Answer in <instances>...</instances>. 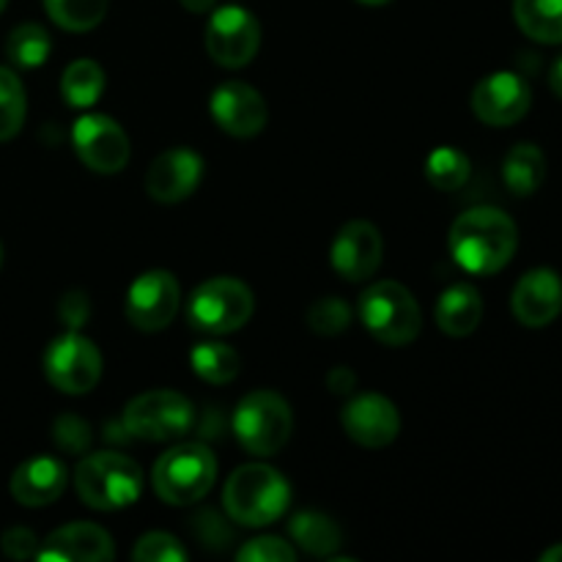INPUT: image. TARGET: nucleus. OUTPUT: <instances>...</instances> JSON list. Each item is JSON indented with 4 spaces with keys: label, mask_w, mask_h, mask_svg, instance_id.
<instances>
[{
    "label": "nucleus",
    "mask_w": 562,
    "mask_h": 562,
    "mask_svg": "<svg viewBox=\"0 0 562 562\" xmlns=\"http://www.w3.org/2000/svg\"><path fill=\"white\" fill-rule=\"evenodd\" d=\"M450 256L464 272L494 274L508 267L519 247V231L505 212L475 206L450 225Z\"/></svg>",
    "instance_id": "1"
},
{
    "label": "nucleus",
    "mask_w": 562,
    "mask_h": 562,
    "mask_svg": "<svg viewBox=\"0 0 562 562\" xmlns=\"http://www.w3.org/2000/svg\"><path fill=\"white\" fill-rule=\"evenodd\" d=\"M291 486L269 464H245L231 472L223 488V508L234 525L269 527L289 510Z\"/></svg>",
    "instance_id": "2"
},
{
    "label": "nucleus",
    "mask_w": 562,
    "mask_h": 562,
    "mask_svg": "<svg viewBox=\"0 0 562 562\" xmlns=\"http://www.w3.org/2000/svg\"><path fill=\"white\" fill-rule=\"evenodd\" d=\"M146 475L135 459L115 450L86 453L75 467V492L93 510H121L140 499Z\"/></svg>",
    "instance_id": "3"
},
{
    "label": "nucleus",
    "mask_w": 562,
    "mask_h": 562,
    "mask_svg": "<svg viewBox=\"0 0 562 562\" xmlns=\"http://www.w3.org/2000/svg\"><path fill=\"white\" fill-rule=\"evenodd\" d=\"M217 481V459L203 442L173 445L157 459L151 470V486L162 503L187 508L212 492Z\"/></svg>",
    "instance_id": "4"
},
{
    "label": "nucleus",
    "mask_w": 562,
    "mask_h": 562,
    "mask_svg": "<svg viewBox=\"0 0 562 562\" xmlns=\"http://www.w3.org/2000/svg\"><path fill=\"white\" fill-rule=\"evenodd\" d=\"M231 428L247 453L269 459L289 445L294 431V412L280 393L256 390L239 401L231 417Z\"/></svg>",
    "instance_id": "5"
},
{
    "label": "nucleus",
    "mask_w": 562,
    "mask_h": 562,
    "mask_svg": "<svg viewBox=\"0 0 562 562\" xmlns=\"http://www.w3.org/2000/svg\"><path fill=\"white\" fill-rule=\"evenodd\" d=\"M360 322L384 346H409L423 329L415 294L398 280H379L360 296Z\"/></svg>",
    "instance_id": "6"
},
{
    "label": "nucleus",
    "mask_w": 562,
    "mask_h": 562,
    "mask_svg": "<svg viewBox=\"0 0 562 562\" xmlns=\"http://www.w3.org/2000/svg\"><path fill=\"white\" fill-rule=\"evenodd\" d=\"M256 311V296L250 285L239 278H209L187 300L190 327L206 335H231L245 327Z\"/></svg>",
    "instance_id": "7"
},
{
    "label": "nucleus",
    "mask_w": 562,
    "mask_h": 562,
    "mask_svg": "<svg viewBox=\"0 0 562 562\" xmlns=\"http://www.w3.org/2000/svg\"><path fill=\"white\" fill-rule=\"evenodd\" d=\"M195 426V406L176 390H148L124 406L121 428L140 442H176Z\"/></svg>",
    "instance_id": "8"
},
{
    "label": "nucleus",
    "mask_w": 562,
    "mask_h": 562,
    "mask_svg": "<svg viewBox=\"0 0 562 562\" xmlns=\"http://www.w3.org/2000/svg\"><path fill=\"white\" fill-rule=\"evenodd\" d=\"M102 351L77 329L58 335L44 351V376L55 390L66 395L91 393L102 379Z\"/></svg>",
    "instance_id": "9"
},
{
    "label": "nucleus",
    "mask_w": 562,
    "mask_h": 562,
    "mask_svg": "<svg viewBox=\"0 0 562 562\" xmlns=\"http://www.w3.org/2000/svg\"><path fill=\"white\" fill-rule=\"evenodd\" d=\"M71 146L88 170L102 176L121 173L130 162V135L104 113H86L71 126Z\"/></svg>",
    "instance_id": "10"
},
{
    "label": "nucleus",
    "mask_w": 562,
    "mask_h": 562,
    "mask_svg": "<svg viewBox=\"0 0 562 562\" xmlns=\"http://www.w3.org/2000/svg\"><path fill=\"white\" fill-rule=\"evenodd\" d=\"M261 49V22L241 5H223L209 16L206 53L223 69H241Z\"/></svg>",
    "instance_id": "11"
},
{
    "label": "nucleus",
    "mask_w": 562,
    "mask_h": 562,
    "mask_svg": "<svg viewBox=\"0 0 562 562\" xmlns=\"http://www.w3.org/2000/svg\"><path fill=\"white\" fill-rule=\"evenodd\" d=\"M181 289L173 272L148 269L132 280L126 291V318L140 333H162L179 313Z\"/></svg>",
    "instance_id": "12"
},
{
    "label": "nucleus",
    "mask_w": 562,
    "mask_h": 562,
    "mask_svg": "<svg viewBox=\"0 0 562 562\" xmlns=\"http://www.w3.org/2000/svg\"><path fill=\"white\" fill-rule=\"evenodd\" d=\"M530 82L516 71L486 75L472 91V113L488 126H510L530 113Z\"/></svg>",
    "instance_id": "13"
},
{
    "label": "nucleus",
    "mask_w": 562,
    "mask_h": 562,
    "mask_svg": "<svg viewBox=\"0 0 562 562\" xmlns=\"http://www.w3.org/2000/svg\"><path fill=\"white\" fill-rule=\"evenodd\" d=\"M209 113L220 130L228 132L231 137H241V140L263 132L269 121V110L261 91L241 80L220 82L209 97Z\"/></svg>",
    "instance_id": "14"
},
{
    "label": "nucleus",
    "mask_w": 562,
    "mask_h": 562,
    "mask_svg": "<svg viewBox=\"0 0 562 562\" xmlns=\"http://www.w3.org/2000/svg\"><path fill=\"white\" fill-rule=\"evenodd\" d=\"M384 239L379 228L368 220H351L338 231L329 250L333 269L349 283H362L373 278L376 269L382 267Z\"/></svg>",
    "instance_id": "15"
},
{
    "label": "nucleus",
    "mask_w": 562,
    "mask_h": 562,
    "mask_svg": "<svg viewBox=\"0 0 562 562\" xmlns=\"http://www.w3.org/2000/svg\"><path fill=\"white\" fill-rule=\"evenodd\" d=\"M340 426L346 437L362 448H387L401 434V415L390 398L379 393H362L351 398L340 412Z\"/></svg>",
    "instance_id": "16"
},
{
    "label": "nucleus",
    "mask_w": 562,
    "mask_h": 562,
    "mask_svg": "<svg viewBox=\"0 0 562 562\" xmlns=\"http://www.w3.org/2000/svg\"><path fill=\"white\" fill-rule=\"evenodd\" d=\"M510 311L521 327H549L562 313V280L554 269H530L510 294Z\"/></svg>",
    "instance_id": "17"
},
{
    "label": "nucleus",
    "mask_w": 562,
    "mask_h": 562,
    "mask_svg": "<svg viewBox=\"0 0 562 562\" xmlns=\"http://www.w3.org/2000/svg\"><path fill=\"white\" fill-rule=\"evenodd\" d=\"M203 159L192 148H170L159 154L146 173V192L157 203H179L198 190Z\"/></svg>",
    "instance_id": "18"
},
{
    "label": "nucleus",
    "mask_w": 562,
    "mask_h": 562,
    "mask_svg": "<svg viewBox=\"0 0 562 562\" xmlns=\"http://www.w3.org/2000/svg\"><path fill=\"white\" fill-rule=\"evenodd\" d=\"M115 558L113 538L104 527L91 525V521H75L44 541V549H38L36 560H55V562H104Z\"/></svg>",
    "instance_id": "19"
},
{
    "label": "nucleus",
    "mask_w": 562,
    "mask_h": 562,
    "mask_svg": "<svg viewBox=\"0 0 562 562\" xmlns=\"http://www.w3.org/2000/svg\"><path fill=\"white\" fill-rule=\"evenodd\" d=\"M66 467L53 456H36L25 461L11 475V497L25 508H44L53 505L66 492Z\"/></svg>",
    "instance_id": "20"
},
{
    "label": "nucleus",
    "mask_w": 562,
    "mask_h": 562,
    "mask_svg": "<svg viewBox=\"0 0 562 562\" xmlns=\"http://www.w3.org/2000/svg\"><path fill=\"white\" fill-rule=\"evenodd\" d=\"M437 327L450 338H467L477 329L483 318V300L475 285L456 283L442 291L437 300Z\"/></svg>",
    "instance_id": "21"
},
{
    "label": "nucleus",
    "mask_w": 562,
    "mask_h": 562,
    "mask_svg": "<svg viewBox=\"0 0 562 562\" xmlns=\"http://www.w3.org/2000/svg\"><path fill=\"white\" fill-rule=\"evenodd\" d=\"M289 536L302 552L313 554V558H333L344 543L338 521L318 510H300L289 521Z\"/></svg>",
    "instance_id": "22"
},
{
    "label": "nucleus",
    "mask_w": 562,
    "mask_h": 562,
    "mask_svg": "<svg viewBox=\"0 0 562 562\" xmlns=\"http://www.w3.org/2000/svg\"><path fill=\"white\" fill-rule=\"evenodd\" d=\"M547 179V157L536 143H519L505 154L503 181L514 195H536Z\"/></svg>",
    "instance_id": "23"
},
{
    "label": "nucleus",
    "mask_w": 562,
    "mask_h": 562,
    "mask_svg": "<svg viewBox=\"0 0 562 562\" xmlns=\"http://www.w3.org/2000/svg\"><path fill=\"white\" fill-rule=\"evenodd\" d=\"M514 20L538 44H562V0H514Z\"/></svg>",
    "instance_id": "24"
},
{
    "label": "nucleus",
    "mask_w": 562,
    "mask_h": 562,
    "mask_svg": "<svg viewBox=\"0 0 562 562\" xmlns=\"http://www.w3.org/2000/svg\"><path fill=\"white\" fill-rule=\"evenodd\" d=\"M104 69L91 58H80V60H71L66 66L64 77H60V93H64L66 102L71 108H80L88 110L99 102L104 91Z\"/></svg>",
    "instance_id": "25"
},
{
    "label": "nucleus",
    "mask_w": 562,
    "mask_h": 562,
    "mask_svg": "<svg viewBox=\"0 0 562 562\" xmlns=\"http://www.w3.org/2000/svg\"><path fill=\"white\" fill-rule=\"evenodd\" d=\"M190 366L203 382L228 384L239 376L241 357L234 346L220 344V340H203L190 351Z\"/></svg>",
    "instance_id": "26"
},
{
    "label": "nucleus",
    "mask_w": 562,
    "mask_h": 562,
    "mask_svg": "<svg viewBox=\"0 0 562 562\" xmlns=\"http://www.w3.org/2000/svg\"><path fill=\"white\" fill-rule=\"evenodd\" d=\"M53 53V42H49V33L44 31L36 22H25V25H16L14 31L5 38V55L14 66L20 69H36Z\"/></svg>",
    "instance_id": "27"
},
{
    "label": "nucleus",
    "mask_w": 562,
    "mask_h": 562,
    "mask_svg": "<svg viewBox=\"0 0 562 562\" xmlns=\"http://www.w3.org/2000/svg\"><path fill=\"white\" fill-rule=\"evenodd\" d=\"M49 20L69 33L93 31L108 14V0H44Z\"/></svg>",
    "instance_id": "28"
},
{
    "label": "nucleus",
    "mask_w": 562,
    "mask_h": 562,
    "mask_svg": "<svg viewBox=\"0 0 562 562\" xmlns=\"http://www.w3.org/2000/svg\"><path fill=\"white\" fill-rule=\"evenodd\" d=\"M470 157H467L464 151H459V148L442 146L437 148V151L428 154L426 159V179L442 192L461 190V187L470 181Z\"/></svg>",
    "instance_id": "29"
},
{
    "label": "nucleus",
    "mask_w": 562,
    "mask_h": 562,
    "mask_svg": "<svg viewBox=\"0 0 562 562\" xmlns=\"http://www.w3.org/2000/svg\"><path fill=\"white\" fill-rule=\"evenodd\" d=\"M27 99L20 77L0 66V143L11 140L25 124Z\"/></svg>",
    "instance_id": "30"
},
{
    "label": "nucleus",
    "mask_w": 562,
    "mask_h": 562,
    "mask_svg": "<svg viewBox=\"0 0 562 562\" xmlns=\"http://www.w3.org/2000/svg\"><path fill=\"white\" fill-rule=\"evenodd\" d=\"M305 322L316 335L335 338V335L349 329L351 307L349 302L340 300V296H322V300H316L311 307H307Z\"/></svg>",
    "instance_id": "31"
},
{
    "label": "nucleus",
    "mask_w": 562,
    "mask_h": 562,
    "mask_svg": "<svg viewBox=\"0 0 562 562\" xmlns=\"http://www.w3.org/2000/svg\"><path fill=\"white\" fill-rule=\"evenodd\" d=\"M53 442L55 448L64 450L66 456H86L91 453L93 431L91 423L77 415H60L53 423Z\"/></svg>",
    "instance_id": "32"
},
{
    "label": "nucleus",
    "mask_w": 562,
    "mask_h": 562,
    "mask_svg": "<svg viewBox=\"0 0 562 562\" xmlns=\"http://www.w3.org/2000/svg\"><path fill=\"white\" fill-rule=\"evenodd\" d=\"M132 558L137 562H184L187 549L170 532H146L132 549Z\"/></svg>",
    "instance_id": "33"
},
{
    "label": "nucleus",
    "mask_w": 562,
    "mask_h": 562,
    "mask_svg": "<svg viewBox=\"0 0 562 562\" xmlns=\"http://www.w3.org/2000/svg\"><path fill=\"white\" fill-rule=\"evenodd\" d=\"M236 560L241 562H294L296 549L289 541H280L274 536L252 538L236 552Z\"/></svg>",
    "instance_id": "34"
},
{
    "label": "nucleus",
    "mask_w": 562,
    "mask_h": 562,
    "mask_svg": "<svg viewBox=\"0 0 562 562\" xmlns=\"http://www.w3.org/2000/svg\"><path fill=\"white\" fill-rule=\"evenodd\" d=\"M190 532L198 538V543L206 549H225L231 543V525L228 519L217 514V510H201L195 519L190 521Z\"/></svg>",
    "instance_id": "35"
},
{
    "label": "nucleus",
    "mask_w": 562,
    "mask_h": 562,
    "mask_svg": "<svg viewBox=\"0 0 562 562\" xmlns=\"http://www.w3.org/2000/svg\"><path fill=\"white\" fill-rule=\"evenodd\" d=\"M58 316L69 329L86 327L88 318H91V300H88L86 291H69V294L60 296Z\"/></svg>",
    "instance_id": "36"
},
{
    "label": "nucleus",
    "mask_w": 562,
    "mask_h": 562,
    "mask_svg": "<svg viewBox=\"0 0 562 562\" xmlns=\"http://www.w3.org/2000/svg\"><path fill=\"white\" fill-rule=\"evenodd\" d=\"M0 549H3L5 558L11 560H31L38 552V538L33 536L27 527H11L9 532H3L0 538Z\"/></svg>",
    "instance_id": "37"
},
{
    "label": "nucleus",
    "mask_w": 562,
    "mask_h": 562,
    "mask_svg": "<svg viewBox=\"0 0 562 562\" xmlns=\"http://www.w3.org/2000/svg\"><path fill=\"white\" fill-rule=\"evenodd\" d=\"M327 387L333 395H351L357 387V373L349 366H335L327 373Z\"/></svg>",
    "instance_id": "38"
},
{
    "label": "nucleus",
    "mask_w": 562,
    "mask_h": 562,
    "mask_svg": "<svg viewBox=\"0 0 562 562\" xmlns=\"http://www.w3.org/2000/svg\"><path fill=\"white\" fill-rule=\"evenodd\" d=\"M549 88L554 91V97L562 99V55L554 60L552 69H549Z\"/></svg>",
    "instance_id": "39"
},
{
    "label": "nucleus",
    "mask_w": 562,
    "mask_h": 562,
    "mask_svg": "<svg viewBox=\"0 0 562 562\" xmlns=\"http://www.w3.org/2000/svg\"><path fill=\"white\" fill-rule=\"evenodd\" d=\"M181 5L192 11V14H209L217 5V0H181Z\"/></svg>",
    "instance_id": "40"
},
{
    "label": "nucleus",
    "mask_w": 562,
    "mask_h": 562,
    "mask_svg": "<svg viewBox=\"0 0 562 562\" xmlns=\"http://www.w3.org/2000/svg\"><path fill=\"white\" fill-rule=\"evenodd\" d=\"M541 562H562V543H558V547L547 549V552L541 554Z\"/></svg>",
    "instance_id": "41"
},
{
    "label": "nucleus",
    "mask_w": 562,
    "mask_h": 562,
    "mask_svg": "<svg viewBox=\"0 0 562 562\" xmlns=\"http://www.w3.org/2000/svg\"><path fill=\"white\" fill-rule=\"evenodd\" d=\"M357 3H366V5H384V3H390V0H357Z\"/></svg>",
    "instance_id": "42"
},
{
    "label": "nucleus",
    "mask_w": 562,
    "mask_h": 562,
    "mask_svg": "<svg viewBox=\"0 0 562 562\" xmlns=\"http://www.w3.org/2000/svg\"><path fill=\"white\" fill-rule=\"evenodd\" d=\"M5 3H9V0H0V11H3V9H5Z\"/></svg>",
    "instance_id": "43"
},
{
    "label": "nucleus",
    "mask_w": 562,
    "mask_h": 562,
    "mask_svg": "<svg viewBox=\"0 0 562 562\" xmlns=\"http://www.w3.org/2000/svg\"><path fill=\"white\" fill-rule=\"evenodd\" d=\"M0 261H3V247H0Z\"/></svg>",
    "instance_id": "44"
}]
</instances>
